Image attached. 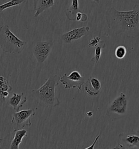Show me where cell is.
<instances>
[{
  "mask_svg": "<svg viewBox=\"0 0 139 149\" xmlns=\"http://www.w3.org/2000/svg\"><path fill=\"white\" fill-rule=\"evenodd\" d=\"M87 14L83 13L80 12H78L76 14V21L81 22H85L87 20Z\"/></svg>",
  "mask_w": 139,
  "mask_h": 149,
  "instance_id": "obj_20",
  "label": "cell"
},
{
  "mask_svg": "<svg viewBox=\"0 0 139 149\" xmlns=\"http://www.w3.org/2000/svg\"><path fill=\"white\" fill-rule=\"evenodd\" d=\"M35 109H29L17 111L13 114L11 123L19 129L30 127L32 125L30 118L35 115Z\"/></svg>",
  "mask_w": 139,
  "mask_h": 149,
  "instance_id": "obj_7",
  "label": "cell"
},
{
  "mask_svg": "<svg viewBox=\"0 0 139 149\" xmlns=\"http://www.w3.org/2000/svg\"><path fill=\"white\" fill-rule=\"evenodd\" d=\"M101 83L100 80L95 77H90L85 82V92L90 96H97L101 90Z\"/></svg>",
  "mask_w": 139,
  "mask_h": 149,
  "instance_id": "obj_10",
  "label": "cell"
},
{
  "mask_svg": "<svg viewBox=\"0 0 139 149\" xmlns=\"http://www.w3.org/2000/svg\"><path fill=\"white\" fill-rule=\"evenodd\" d=\"M59 81L64 85L65 89L77 88L79 91H82V86L85 84V78L78 70H74L69 75L64 73L60 77Z\"/></svg>",
  "mask_w": 139,
  "mask_h": 149,
  "instance_id": "obj_6",
  "label": "cell"
},
{
  "mask_svg": "<svg viewBox=\"0 0 139 149\" xmlns=\"http://www.w3.org/2000/svg\"><path fill=\"white\" fill-rule=\"evenodd\" d=\"M105 47V44L104 41L101 40L99 44L96 47L94 56L91 59V62H93L95 63V65H96L100 61V58L102 52V49L104 48Z\"/></svg>",
  "mask_w": 139,
  "mask_h": 149,
  "instance_id": "obj_15",
  "label": "cell"
},
{
  "mask_svg": "<svg viewBox=\"0 0 139 149\" xmlns=\"http://www.w3.org/2000/svg\"><path fill=\"white\" fill-rule=\"evenodd\" d=\"M13 88L10 86L8 80L3 76H0V94L4 91L11 92Z\"/></svg>",
  "mask_w": 139,
  "mask_h": 149,
  "instance_id": "obj_17",
  "label": "cell"
},
{
  "mask_svg": "<svg viewBox=\"0 0 139 149\" xmlns=\"http://www.w3.org/2000/svg\"><path fill=\"white\" fill-rule=\"evenodd\" d=\"M100 134H98V136H97L96 137L95 139L94 140V143L90 145V146H89V147H87L86 148V149H94V147H95V145L96 144V143L99 140V139L100 138Z\"/></svg>",
  "mask_w": 139,
  "mask_h": 149,
  "instance_id": "obj_21",
  "label": "cell"
},
{
  "mask_svg": "<svg viewBox=\"0 0 139 149\" xmlns=\"http://www.w3.org/2000/svg\"><path fill=\"white\" fill-rule=\"evenodd\" d=\"M109 31L112 35L121 33L128 38L139 36V5L136 4L133 9L120 11L114 7L109 8L105 14Z\"/></svg>",
  "mask_w": 139,
  "mask_h": 149,
  "instance_id": "obj_1",
  "label": "cell"
},
{
  "mask_svg": "<svg viewBox=\"0 0 139 149\" xmlns=\"http://www.w3.org/2000/svg\"><path fill=\"white\" fill-rule=\"evenodd\" d=\"M128 102L125 93L120 94L113 100L107 110L106 114L113 121L123 118L127 111Z\"/></svg>",
  "mask_w": 139,
  "mask_h": 149,
  "instance_id": "obj_4",
  "label": "cell"
},
{
  "mask_svg": "<svg viewBox=\"0 0 139 149\" xmlns=\"http://www.w3.org/2000/svg\"><path fill=\"white\" fill-rule=\"evenodd\" d=\"M27 100V98L24 96V93L17 94L13 92L12 96L9 99L8 104L13 108V109L17 111L26 103Z\"/></svg>",
  "mask_w": 139,
  "mask_h": 149,
  "instance_id": "obj_12",
  "label": "cell"
},
{
  "mask_svg": "<svg viewBox=\"0 0 139 149\" xmlns=\"http://www.w3.org/2000/svg\"><path fill=\"white\" fill-rule=\"evenodd\" d=\"M9 0H0V5H2L3 3H4L5 2H7Z\"/></svg>",
  "mask_w": 139,
  "mask_h": 149,
  "instance_id": "obj_23",
  "label": "cell"
},
{
  "mask_svg": "<svg viewBox=\"0 0 139 149\" xmlns=\"http://www.w3.org/2000/svg\"><path fill=\"white\" fill-rule=\"evenodd\" d=\"M90 28L89 26H83L68 31L61 36V38L66 44H70L74 41L79 40L87 35L90 32Z\"/></svg>",
  "mask_w": 139,
  "mask_h": 149,
  "instance_id": "obj_9",
  "label": "cell"
},
{
  "mask_svg": "<svg viewBox=\"0 0 139 149\" xmlns=\"http://www.w3.org/2000/svg\"><path fill=\"white\" fill-rule=\"evenodd\" d=\"M87 115L88 116H89V117H91V116L93 115V113H92V112H91V111L87 112Z\"/></svg>",
  "mask_w": 139,
  "mask_h": 149,
  "instance_id": "obj_22",
  "label": "cell"
},
{
  "mask_svg": "<svg viewBox=\"0 0 139 149\" xmlns=\"http://www.w3.org/2000/svg\"><path fill=\"white\" fill-rule=\"evenodd\" d=\"M102 40L100 39V37L96 36L94 37L92 39H91L88 43V47H96Z\"/></svg>",
  "mask_w": 139,
  "mask_h": 149,
  "instance_id": "obj_19",
  "label": "cell"
},
{
  "mask_svg": "<svg viewBox=\"0 0 139 149\" xmlns=\"http://www.w3.org/2000/svg\"><path fill=\"white\" fill-rule=\"evenodd\" d=\"M92 1H94V2H95L96 3H100V0H92Z\"/></svg>",
  "mask_w": 139,
  "mask_h": 149,
  "instance_id": "obj_24",
  "label": "cell"
},
{
  "mask_svg": "<svg viewBox=\"0 0 139 149\" xmlns=\"http://www.w3.org/2000/svg\"><path fill=\"white\" fill-rule=\"evenodd\" d=\"M127 49L123 45H119L115 49V56L118 59H123L127 54Z\"/></svg>",
  "mask_w": 139,
  "mask_h": 149,
  "instance_id": "obj_18",
  "label": "cell"
},
{
  "mask_svg": "<svg viewBox=\"0 0 139 149\" xmlns=\"http://www.w3.org/2000/svg\"><path fill=\"white\" fill-rule=\"evenodd\" d=\"M26 0H9L4 3L0 5V13L9 8L21 5L26 2Z\"/></svg>",
  "mask_w": 139,
  "mask_h": 149,
  "instance_id": "obj_16",
  "label": "cell"
},
{
  "mask_svg": "<svg viewBox=\"0 0 139 149\" xmlns=\"http://www.w3.org/2000/svg\"><path fill=\"white\" fill-rule=\"evenodd\" d=\"M27 43V42L15 35L8 25L0 27V47L4 53L21 54L25 50Z\"/></svg>",
  "mask_w": 139,
  "mask_h": 149,
  "instance_id": "obj_3",
  "label": "cell"
},
{
  "mask_svg": "<svg viewBox=\"0 0 139 149\" xmlns=\"http://www.w3.org/2000/svg\"><path fill=\"white\" fill-rule=\"evenodd\" d=\"M79 12L78 0H72L71 6L66 9L65 14L67 19L71 21H76V14Z\"/></svg>",
  "mask_w": 139,
  "mask_h": 149,
  "instance_id": "obj_14",
  "label": "cell"
},
{
  "mask_svg": "<svg viewBox=\"0 0 139 149\" xmlns=\"http://www.w3.org/2000/svg\"><path fill=\"white\" fill-rule=\"evenodd\" d=\"M53 43L52 41L38 42L33 48V54L39 63H42L46 61L51 52Z\"/></svg>",
  "mask_w": 139,
  "mask_h": 149,
  "instance_id": "obj_8",
  "label": "cell"
},
{
  "mask_svg": "<svg viewBox=\"0 0 139 149\" xmlns=\"http://www.w3.org/2000/svg\"><path fill=\"white\" fill-rule=\"evenodd\" d=\"M27 1H28V0H27Z\"/></svg>",
  "mask_w": 139,
  "mask_h": 149,
  "instance_id": "obj_25",
  "label": "cell"
},
{
  "mask_svg": "<svg viewBox=\"0 0 139 149\" xmlns=\"http://www.w3.org/2000/svg\"><path fill=\"white\" fill-rule=\"evenodd\" d=\"M60 77L54 75L50 77L39 88L32 91V96L37 103L46 108H54L61 104L56 95V87L59 85Z\"/></svg>",
  "mask_w": 139,
  "mask_h": 149,
  "instance_id": "obj_2",
  "label": "cell"
},
{
  "mask_svg": "<svg viewBox=\"0 0 139 149\" xmlns=\"http://www.w3.org/2000/svg\"><path fill=\"white\" fill-rule=\"evenodd\" d=\"M118 138V144L113 149H139V130L121 133Z\"/></svg>",
  "mask_w": 139,
  "mask_h": 149,
  "instance_id": "obj_5",
  "label": "cell"
},
{
  "mask_svg": "<svg viewBox=\"0 0 139 149\" xmlns=\"http://www.w3.org/2000/svg\"><path fill=\"white\" fill-rule=\"evenodd\" d=\"M54 5V0H34V17L37 18L43 12L52 7Z\"/></svg>",
  "mask_w": 139,
  "mask_h": 149,
  "instance_id": "obj_13",
  "label": "cell"
},
{
  "mask_svg": "<svg viewBox=\"0 0 139 149\" xmlns=\"http://www.w3.org/2000/svg\"><path fill=\"white\" fill-rule=\"evenodd\" d=\"M27 131L26 130L16 128L12 133L11 141L9 146L10 149H19V146L23 138L26 136Z\"/></svg>",
  "mask_w": 139,
  "mask_h": 149,
  "instance_id": "obj_11",
  "label": "cell"
}]
</instances>
